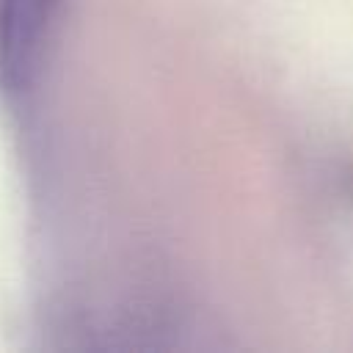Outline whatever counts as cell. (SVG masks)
Listing matches in <instances>:
<instances>
[{"instance_id": "obj_1", "label": "cell", "mask_w": 353, "mask_h": 353, "mask_svg": "<svg viewBox=\"0 0 353 353\" xmlns=\"http://www.w3.org/2000/svg\"><path fill=\"white\" fill-rule=\"evenodd\" d=\"M63 0H0V85L22 94L39 74Z\"/></svg>"}]
</instances>
